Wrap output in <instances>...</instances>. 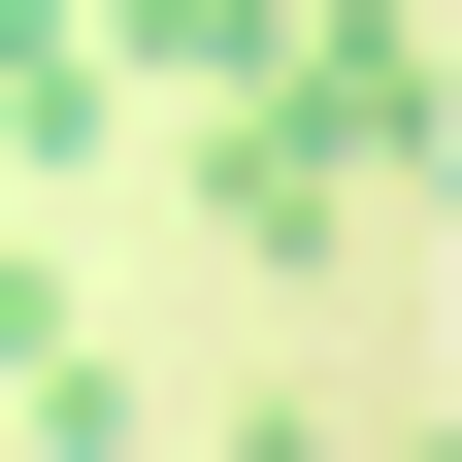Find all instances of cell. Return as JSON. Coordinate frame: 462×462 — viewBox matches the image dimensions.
I'll return each instance as SVG.
<instances>
[{
    "label": "cell",
    "mask_w": 462,
    "mask_h": 462,
    "mask_svg": "<svg viewBox=\"0 0 462 462\" xmlns=\"http://www.w3.org/2000/svg\"><path fill=\"white\" fill-rule=\"evenodd\" d=\"M0 396H33V462H133V364H99V298L33 264V199H0Z\"/></svg>",
    "instance_id": "6da1fadb"
},
{
    "label": "cell",
    "mask_w": 462,
    "mask_h": 462,
    "mask_svg": "<svg viewBox=\"0 0 462 462\" xmlns=\"http://www.w3.org/2000/svg\"><path fill=\"white\" fill-rule=\"evenodd\" d=\"M99 133H133V67H99V0H0V199H67Z\"/></svg>",
    "instance_id": "7a4b0ae2"
},
{
    "label": "cell",
    "mask_w": 462,
    "mask_h": 462,
    "mask_svg": "<svg viewBox=\"0 0 462 462\" xmlns=\"http://www.w3.org/2000/svg\"><path fill=\"white\" fill-rule=\"evenodd\" d=\"M199 462H330V430H199Z\"/></svg>",
    "instance_id": "3957f363"
}]
</instances>
